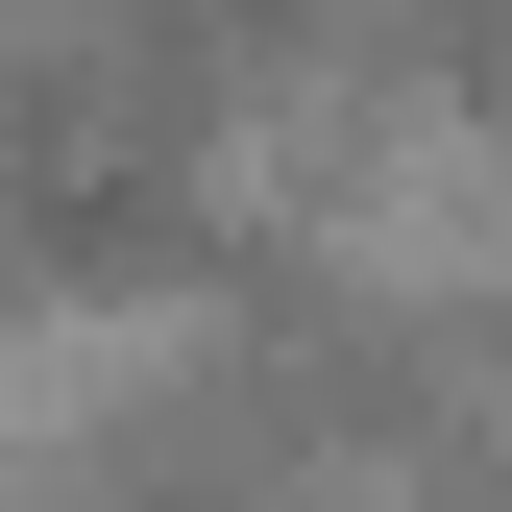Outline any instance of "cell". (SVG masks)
Returning a JSON list of instances; mask_svg holds the SVG:
<instances>
[{"label": "cell", "instance_id": "obj_1", "mask_svg": "<svg viewBox=\"0 0 512 512\" xmlns=\"http://www.w3.org/2000/svg\"><path fill=\"white\" fill-rule=\"evenodd\" d=\"M220 98L244 49L196 0H74V25L0 49V269L49 293H171L220 220Z\"/></svg>", "mask_w": 512, "mask_h": 512}]
</instances>
